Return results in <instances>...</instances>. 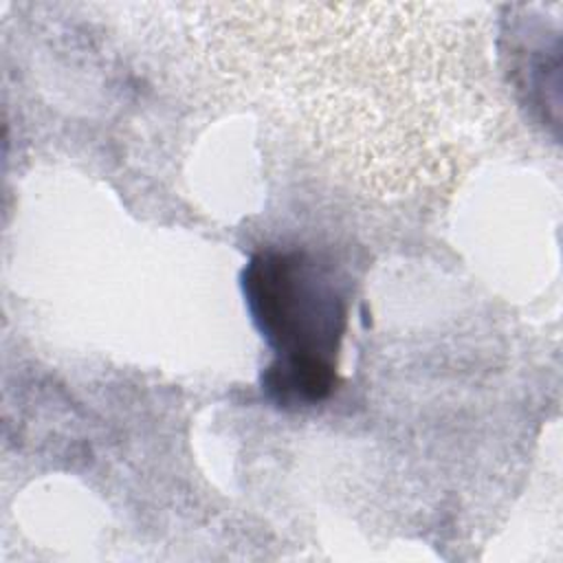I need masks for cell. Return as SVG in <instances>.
Here are the masks:
<instances>
[{
    "label": "cell",
    "mask_w": 563,
    "mask_h": 563,
    "mask_svg": "<svg viewBox=\"0 0 563 563\" xmlns=\"http://www.w3.org/2000/svg\"><path fill=\"white\" fill-rule=\"evenodd\" d=\"M249 314L277 363L334 365L345 332V290L332 266L306 251L262 249L242 271Z\"/></svg>",
    "instance_id": "obj_1"
}]
</instances>
